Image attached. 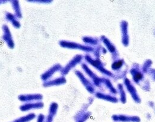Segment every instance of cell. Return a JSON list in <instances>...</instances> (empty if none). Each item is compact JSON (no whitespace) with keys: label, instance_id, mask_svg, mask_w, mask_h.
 I'll use <instances>...</instances> for the list:
<instances>
[{"label":"cell","instance_id":"6da1fadb","mask_svg":"<svg viewBox=\"0 0 155 122\" xmlns=\"http://www.w3.org/2000/svg\"><path fill=\"white\" fill-rule=\"evenodd\" d=\"M43 107V104L39 102L38 104H27L24 106L21 107V109L22 110H30L31 108H37V107Z\"/></svg>","mask_w":155,"mask_h":122},{"label":"cell","instance_id":"7a4b0ae2","mask_svg":"<svg viewBox=\"0 0 155 122\" xmlns=\"http://www.w3.org/2000/svg\"><path fill=\"white\" fill-rule=\"evenodd\" d=\"M56 69L57 70V67L56 68L55 66H54L52 68L50 69L49 71H48V72H46L45 74H44V75L42 76V78L43 80H47V78H49L51 75H53V74L55 72V71H56Z\"/></svg>","mask_w":155,"mask_h":122}]
</instances>
